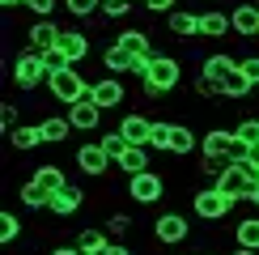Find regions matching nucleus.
<instances>
[{
    "label": "nucleus",
    "mask_w": 259,
    "mask_h": 255,
    "mask_svg": "<svg viewBox=\"0 0 259 255\" xmlns=\"http://www.w3.org/2000/svg\"><path fill=\"white\" fill-rule=\"evenodd\" d=\"M115 166H119L127 179H132V175H140V170H153V166H149V145H127V153H123Z\"/></svg>",
    "instance_id": "25"
},
{
    "label": "nucleus",
    "mask_w": 259,
    "mask_h": 255,
    "mask_svg": "<svg viewBox=\"0 0 259 255\" xmlns=\"http://www.w3.org/2000/svg\"><path fill=\"white\" fill-rule=\"evenodd\" d=\"M132 5H136V0H102V17L119 21V17H127V13H132Z\"/></svg>",
    "instance_id": "36"
},
{
    "label": "nucleus",
    "mask_w": 259,
    "mask_h": 255,
    "mask_svg": "<svg viewBox=\"0 0 259 255\" xmlns=\"http://www.w3.org/2000/svg\"><path fill=\"white\" fill-rule=\"evenodd\" d=\"M68 123L77 128V132H94V128H102V106L94 98H81L68 106Z\"/></svg>",
    "instance_id": "14"
},
{
    "label": "nucleus",
    "mask_w": 259,
    "mask_h": 255,
    "mask_svg": "<svg viewBox=\"0 0 259 255\" xmlns=\"http://www.w3.org/2000/svg\"><path fill=\"white\" fill-rule=\"evenodd\" d=\"M115 166V157L106 153V149L98 141H90V145H81L77 149V170L81 175H90V179H106V170Z\"/></svg>",
    "instance_id": "9"
},
{
    "label": "nucleus",
    "mask_w": 259,
    "mask_h": 255,
    "mask_svg": "<svg viewBox=\"0 0 259 255\" xmlns=\"http://www.w3.org/2000/svg\"><path fill=\"white\" fill-rule=\"evenodd\" d=\"M170 153H175V157H191V153H200V141H196V132H191L187 123H175V136H170Z\"/></svg>",
    "instance_id": "26"
},
{
    "label": "nucleus",
    "mask_w": 259,
    "mask_h": 255,
    "mask_svg": "<svg viewBox=\"0 0 259 255\" xmlns=\"http://www.w3.org/2000/svg\"><path fill=\"white\" fill-rule=\"evenodd\" d=\"M17 238H21V221H17V212H0V247H13Z\"/></svg>",
    "instance_id": "32"
},
{
    "label": "nucleus",
    "mask_w": 259,
    "mask_h": 255,
    "mask_svg": "<svg viewBox=\"0 0 259 255\" xmlns=\"http://www.w3.org/2000/svg\"><path fill=\"white\" fill-rule=\"evenodd\" d=\"M166 196V179L157 175V170H140V175L127 179V200L140 208H149V204H157V200Z\"/></svg>",
    "instance_id": "6"
},
{
    "label": "nucleus",
    "mask_w": 259,
    "mask_h": 255,
    "mask_svg": "<svg viewBox=\"0 0 259 255\" xmlns=\"http://www.w3.org/2000/svg\"><path fill=\"white\" fill-rule=\"evenodd\" d=\"M34 183L47 191V196H56V191H64V187H68V175H64L56 162H47V166H38V170H34Z\"/></svg>",
    "instance_id": "24"
},
{
    "label": "nucleus",
    "mask_w": 259,
    "mask_h": 255,
    "mask_svg": "<svg viewBox=\"0 0 259 255\" xmlns=\"http://www.w3.org/2000/svg\"><path fill=\"white\" fill-rule=\"evenodd\" d=\"M17 200H21V208H30V212H38V208H47V204H51V196L34 183V179H26V183L17 187Z\"/></svg>",
    "instance_id": "28"
},
{
    "label": "nucleus",
    "mask_w": 259,
    "mask_h": 255,
    "mask_svg": "<svg viewBox=\"0 0 259 255\" xmlns=\"http://www.w3.org/2000/svg\"><path fill=\"white\" fill-rule=\"evenodd\" d=\"M251 204H255V212H259V196H255V200H251Z\"/></svg>",
    "instance_id": "48"
},
{
    "label": "nucleus",
    "mask_w": 259,
    "mask_h": 255,
    "mask_svg": "<svg viewBox=\"0 0 259 255\" xmlns=\"http://www.w3.org/2000/svg\"><path fill=\"white\" fill-rule=\"evenodd\" d=\"M5 9H26V0H0Z\"/></svg>",
    "instance_id": "47"
},
{
    "label": "nucleus",
    "mask_w": 259,
    "mask_h": 255,
    "mask_svg": "<svg viewBox=\"0 0 259 255\" xmlns=\"http://www.w3.org/2000/svg\"><path fill=\"white\" fill-rule=\"evenodd\" d=\"M217 187L234 200V204H242V200L251 204V200L259 196V175H255V170L246 166V162H230V166H225L221 175H217Z\"/></svg>",
    "instance_id": "3"
},
{
    "label": "nucleus",
    "mask_w": 259,
    "mask_h": 255,
    "mask_svg": "<svg viewBox=\"0 0 259 255\" xmlns=\"http://www.w3.org/2000/svg\"><path fill=\"white\" fill-rule=\"evenodd\" d=\"M225 34H234L230 13H221V9H204V13H200V38H225Z\"/></svg>",
    "instance_id": "20"
},
{
    "label": "nucleus",
    "mask_w": 259,
    "mask_h": 255,
    "mask_svg": "<svg viewBox=\"0 0 259 255\" xmlns=\"http://www.w3.org/2000/svg\"><path fill=\"white\" fill-rule=\"evenodd\" d=\"M115 128H119V132H123L132 145H149V136H153V119H149V115H140V111L123 115V119L115 123Z\"/></svg>",
    "instance_id": "19"
},
{
    "label": "nucleus",
    "mask_w": 259,
    "mask_h": 255,
    "mask_svg": "<svg viewBox=\"0 0 259 255\" xmlns=\"http://www.w3.org/2000/svg\"><path fill=\"white\" fill-rule=\"evenodd\" d=\"M149 13H175V0H140Z\"/></svg>",
    "instance_id": "41"
},
{
    "label": "nucleus",
    "mask_w": 259,
    "mask_h": 255,
    "mask_svg": "<svg viewBox=\"0 0 259 255\" xmlns=\"http://www.w3.org/2000/svg\"><path fill=\"white\" fill-rule=\"evenodd\" d=\"M81 208H85V191H81L77 183H68L64 191H56V196H51V204H47L51 217H72V212H81Z\"/></svg>",
    "instance_id": "16"
},
{
    "label": "nucleus",
    "mask_w": 259,
    "mask_h": 255,
    "mask_svg": "<svg viewBox=\"0 0 259 255\" xmlns=\"http://www.w3.org/2000/svg\"><path fill=\"white\" fill-rule=\"evenodd\" d=\"M56 5H64V0H26V9L34 17H56Z\"/></svg>",
    "instance_id": "40"
},
{
    "label": "nucleus",
    "mask_w": 259,
    "mask_h": 255,
    "mask_svg": "<svg viewBox=\"0 0 259 255\" xmlns=\"http://www.w3.org/2000/svg\"><path fill=\"white\" fill-rule=\"evenodd\" d=\"M234 136H238L242 145H259V115H246V119L234 123Z\"/></svg>",
    "instance_id": "33"
},
{
    "label": "nucleus",
    "mask_w": 259,
    "mask_h": 255,
    "mask_svg": "<svg viewBox=\"0 0 259 255\" xmlns=\"http://www.w3.org/2000/svg\"><path fill=\"white\" fill-rule=\"evenodd\" d=\"M246 166H251L255 175H259V145H251V153H246Z\"/></svg>",
    "instance_id": "45"
},
{
    "label": "nucleus",
    "mask_w": 259,
    "mask_h": 255,
    "mask_svg": "<svg viewBox=\"0 0 259 255\" xmlns=\"http://www.w3.org/2000/svg\"><path fill=\"white\" fill-rule=\"evenodd\" d=\"M200 255H212V251H200Z\"/></svg>",
    "instance_id": "49"
},
{
    "label": "nucleus",
    "mask_w": 259,
    "mask_h": 255,
    "mask_svg": "<svg viewBox=\"0 0 259 255\" xmlns=\"http://www.w3.org/2000/svg\"><path fill=\"white\" fill-rule=\"evenodd\" d=\"M90 98L102 106V111H115V106H123L127 90H123V77H111V72H102L98 81L90 85Z\"/></svg>",
    "instance_id": "11"
},
{
    "label": "nucleus",
    "mask_w": 259,
    "mask_h": 255,
    "mask_svg": "<svg viewBox=\"0 0 259 255\" xmlns=\"http://www.w3.org/2000/svg\"><path fill=\"white\" fill-rule=\"evenodd\" d=\"M21 123V111H17V102L9 98V102H0V128H5V132H13V128Z\"/></svg>",
    "instance_id": "37"
},
{
    "label": "nucleus",
    "mask_w": 259,
    "mask_h": 255,
    "mask_svg": "<svg viewBox=\"0 0 259 255\" xmlns=\"http://www.w3.org/2000/svg\"><path fill=\"white\" fill-rule=\"evenodd\" d=\"M51 255H85V251L77 247V242H72V247H68V242H60V247H51Z\"/></svg>",
    "instance_id": "44"
},
{
    "label": "nucleus",
    "mask_w": 259,
    "mask_h": 255,
    "mask_svg": "<svg viewBox=\"0 0 259 255\" xmlns=\"http://www.w3.org/2000/svg\"><path fill=\"white\" fill-rule=\"evenodd\" d=\"M106 242H111V234H106V226H85V230H77V247H81L85 255L102 251Z\"/></svg>",
    "instance_id": "29"
},
{
    "label": "nucleus",
    "mask_w": 259,
    "mask_h": 255,
    "mask_svg": "<svg viewBox=\"0 0 259 255\" xmlns=\"http://www.w3.org/2000/svg\"><path fill=\"white\" fill-rule=\"evenodd\" d=\"M102 149H106V153H111L115 157V162H119V157L127 153V145H132V141H127V136L119 132V128H106V132H102V141H98Z\"/></svg>",
    "instance_id": "31"
},
{
    "label": "nucleus",
    "mask_w": 259,
    "mask_h": 255,
    "mask_svg": "<svg viewBox=\"0 0 259 255\" xmlns=\"http://www.w3.org/2000/svg\"><path fill=\"white\" fill-rule=\"evenodd\" d=\"M94 255H132V247H123L119 238H111V242H106L102 251H94Z\"/></svg>",
    "instance_id": "42"
},
{
    "label": "nucleus",
    "mask_w": 259,
    "mask_h": 255,
    "mask_svg": "<svg viewBox=\"0 0 259 255\" xmlns=\"http://www.w3.org/2000/svg\"><path fill=\"white\" fill-rule=\"evenodd\" d=\"M115 42L119 47H127L132 56H153V38H149V30H140V26H127L115 34Z\"/></svg>",
    "instance_id": "22"
},
{
    "label": "nucleus",
    "mask_w": 259,
    "mask_h": 255,
    "mask_svg": "<svg viewBox=\"0 0 259 255\" xmlns=\"http://www.w3.org/2000/svg\"><path fill=\"white\" fill-rule=\"evenodd\" d=\"M9 145H13L17 153H30V149H38V145H47V141H42V128H34V123H17L13 132H9Z\"/></svg>",
    "instance_id": "23"
},
{
    "label": "nucleus",
    "mask_w": 259,
    "mask_h": 255,
    "mask_svg": "<svg viewBox=\"0 0 259 255\" xmlns=\"http://www.w3.org/2000/svg\"><path fill=\"white\" fill-rule=\"evenodd\" d=\"M38 128H42V141H47V145H64L72 132H77V128L68 123V115H42Z\"/></svg>",
    "instance_id": "21"
},
{
    "label": "nucleus",
    "mask_w": 259,
    "mask_h": 255,
    "mask_svg": "<svg viewBox=\"0 0 259 255\" xmlns=\"http://www.w3.org/2000/svg\"><path fill=\"white\" fill-rule=\"evenodd\" d=\"M191 90H196L200 98H221V85L208 81V77H200V72H196V81H191Z\"/></svg>",
    "instance_id": "39"
},
{
    "label": "nucleus",
    "mask_w": 259,
    "mask_h": 255,
    "mask_svg": "<svg viewBox=\"0 0 259 255\" xmlns=\"http://www.w3.org/2000/svg\"><path fill=\"white\" fill-rule=\"evenodd\" d=\"M234 72H238V56L212 51V56H204V60H200V77H208V81H217V85H225Z\"/></svg>",
    "instance_id": "12"
},
{
    "label": "nucleus",
    "mask_w": 259,
    "mask_h": 255,
    "mask_svg": "<svg viewBox=\"0 0 259 255\" xmlns=\"http://www.w3.org/2000/svg\"><path fill=\"white\" fill-rule=\"evenodd\" d=\"M191 212H196L200 221H225L234 212V200L225 196L217 183H212V187H196V191H191Z\"/></svg>",
    "instance_id": "5"
},
{
    "label": "nucleus",
    "mask_w": 259,
    "mask_h": 255,
    "mask_svg": "<svg viewBox=\"0 0 259 255\" xmlns=\"http://www.w3.org/2000/svg\"><path fill=\"white\" fill-rule=\"evenodd\" d=\"M106 234H111V238H127V234H132V217H127V212H111V217H106Z\"/></svg>",
    "instance_id": "35"
},
{
    "label": "nucleus",
    "mask_w": 259,
    "mask_h": 255,
    "mask_svg": "<svg viewBox=\"0 0 259 255\" xmlns=\"http://www.w3.org/2000/svg\"><path fill=\"white\" fill-rule=\"evenodd\" d=\"M47 68H51V72H56V68H68V60L60 56V47H56V51H47Z\"/></svg>",
    "instance_id": "43"
},
{
    "label": "nucleus",
    "mask_w": 259,
    "mask_h": 255,
    "mask_svg": "<svg viewBox=\"0 0 259 255\" xmlns=\"http://www.w3.org/2000/svg\"><path fill=\"white\" fill-rule=\"evenodd\" d=\"M230 255H259V251H251V247H238V242H234V251Z\"/></svg>",
    "instance_id": "46"
},
{
    "label": "nucleus",
    "mask_w": 259,
    "mask_h": 255,
    "mask_svg": "<svg viewBox=\"0 0 259 255\" xmlns=\"http://www.w3.org/2000/svg\"><path fill=\"white\" fill-rule=\"evenodd\" d=\"M64 9H68V17H77V21H90V17L102 9V0H64Z\"/></svg>",
    "instance_id": "34"
},
{
    "label": "nucleus",
    "mask_w": 259,
    "mask_h": 255,
    "mask_svg": "<svg viewBox=\"0 0 259 255\" xmlns=\"http://www.w3.org/2000/svg\"><path fill=\"white\" fill-rule=\"evenodd\" d=\"M179 85H183V60L170 56V51H153V56H149L145 77H140L145 98H149V102H161V98H170Z\"/></svg>",
    "instance_id": "1"
},
{
    "label": "nucleus",
    "mask_w": 259,
    "mask_h": 255,
    "mask_svg": "<svg viewBox=\"0 0 259 255\" xmlns=\"http://www.w3.org/2000/svg\"><path fill=\"white\" fill-rule=\"evenodd\" d=\"M238 72L259 90V56H238Z\"/></svg>",
    "instance_id": "38"
},
{
    "label": "nucleus",
    "mask_w": 259,
    "mask_h": 255,
    "mask_svg": "<svg viewBox=\"0 0 259 255\" xmlns=\"http://www.w3.org/2000/svg\"><path fill=\"white\" fill-rule=\"evenodd\" d=\"M153 238L161 242V247H179V242L191 238V221L183 217V212H157V221H153Z\"/></svg>",
    "instance_id": "7"
},
{
    "label": "nucleus",
    "mask_w": 259,
    "mask_h": 255,
    "mask_svg": "<svg viewBox=\"0 0 259 255\" xmlns=\"http://www.w3.org/2000/svg\"><path fill=\"white\" fill-rule=\"evenodd\" d=\"M47 77H51V68H47V56H42V51L21 47L13 56V85L21 94H34L38 85H47Z\"/></svg>",
    "instance_id": "2"
},
{
    "label": "nucleus",
    "mask_w": 259,
    "mask_h": 255,
    "mask_svg": "<svg viewBox=\"0 0 259 255\" xmlns=\"http://www.w3.org/2000/svg\"><path fill=\"white\" fill-rule=\"evenodd\" d=\"M60 56L68 60V64H77V68H81V60L90 56V34H85V30L64 26V34H60Z\"/></svg>",
    "instance_id": "15"
},
{
    "label": "nucleus",
    "mask_w": 259,
    "mask_h": 255,
    "mask_svg": "<svg viewBox=\"0 0 259 255\" xmlns=\"http://www.w3.org/2000/svg\"><path fill=\"white\" fill-rule=\"evenodd\" d=\"M60 34H64V26L56 17H38L34 26H26V47H34V51H56L60 47Z\"/></svg>",
    "instance_id": "8"
},
{
    "label": "nucleus",
    "mask_w": 259,
    "mask_h": 255,
    "mask_svg": "<svg viewBox=\"0 0 259 255\" xmlns=\"http://www.w3.org/2000/svg\"><path fill=\"white\" fill-rule=\"evenodd\" d=\"M234 242H238V247L259 251V212H251V217H238V226H234Z\"/></svg>",
    "instance_id": "27"
},
{
    "label": "nucleus",
    "mask_w": 259,
    "mask_h": 255,
    "mask_svg": "<svg viewBox=\"0 0 259 255\" xmlns=\"http://www.w3.org/2000/svg\"><path fill=\"white\" fill-rule=\"evenodd\" d=\"M90 85H94V81H85V72L77 68V64H68V68H56V72L47 77V94H51L56 102L72 106V102L90 98Z\"/></svg>",
    "instance_id": "4"
},
{
    "label": "nucleus",
    "mask_w": 259,
    "mask_h": 255,
    "mask_svg": "<svg viewBox=\"0 0 259 255\" xmlns=\"http://www.w3.org/2000/svg\"><path fill=\"white\" fill-rule=\"evenodd\" d=\"M136 60L140 56H132V51L119 47V42H111V47L102 51V72H111V77H127V72L136 68Z\"/></svg>",
    "instance_id": "17"
},
{
    "label": "nucleus",
    "mask_w": 259,
    "mask_h": 255,
    "mask_svg": "<svg viewBox=\"0 0 259 255\" xmlns=\"http://www.w3.org/2000/svg\"><path fill=\"white\" fill-rule=\"evenodd\" d=\"M166 30L183 42L200 38V13H187V9H175V13H166Z\"/></svg>",
    "instance_id": "18"
},
{
    "label": "nucleus",
    "mask_w": 259,
    "mask_h": 255,
    "mask_svg": "<svg viewBox=\"0 0 259 255\" xmlns=\"http://www.w3.org/2000/svg\"><path fill=\"white\" fill-rule=\"evenodd\" d=\"M234 149H238L234 128H208L204 141H200V153L204 157H221V162H234Z\"/></svg>",
    "instance_id": "10"
},
{
    "label": "nucleus",
    "mask_w": 259,
    "mask_h": 255,
    "mask_svg": "<svg viewBox=\"0 0 259 255\" xmlns=\"http://www.w3.org/2000/svg\"><path fill=\"white\" fill-rule=\"evenodd\" d=\"M170 136H175V119H153L149 149H153V153H170Z\"/></svg>",
    "instance_id": "30"
},
{
    "label": "nucleus",
    "mask_w": 259,
    "mask_h": 255,
    "mask_svg": "<svg viewBox=\"0 0 259 255\" xmlns=\"http://www.w3.org/2000/svg\"><path fill=\"white\" fill-rule=\"evenodd\" d=\"M230 21H234V34L238 38H259V5L238 0V5L230 9Z\"/></svg>",
    "instance_id": "13"
}]
</instances>
